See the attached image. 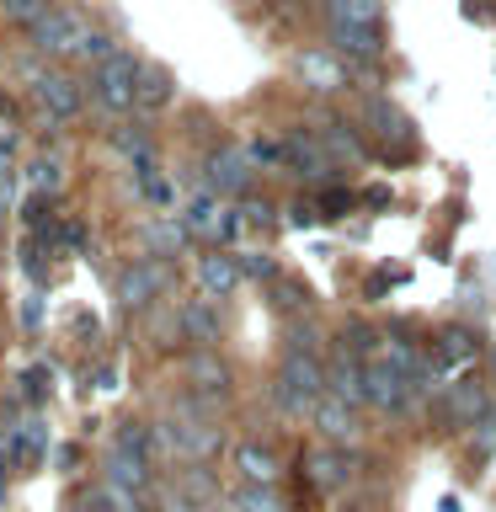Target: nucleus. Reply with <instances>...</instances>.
Masks as SVG:
<instances>
[{
	"label": "nucleus",
	"mask_w": 496,
	"mask_h": 512,
	"mask_svg": "<svg viewBox=\"0 0 496 512\" xmlns=\"http://www.w3.org/2000/svg\"><path fill=\"white\" fill-rule=\"evenodd\" d=\"M166 427H171V459H182V464H203L208 454L224 448V432L208 422V416H198L192 400H182V411H176Z\"/></svg>",
	"instance_id": "obj_1"
},
{
	"label": "nucleus",
	"mask_w": 496,
	"mask_h": 512,
	"mask_svg": "<svg viewBox=\"0 0 496 512\" xmlns=\"http://www.w3.org/2000/svg\"><path fill=\"white\" fill-rule=\"evenodd\" d=\"M304 475H310L315 491H342L358 475V454L342 443H310L304 448Z\"/></svg>",
	"instance_id": "obj_2"
},
{
	"label": "nucleus",
	"mask_w": 496,
	"mask_h": 512,
	"mask_svg": "<svg viewBox=\"0 0 496 512\" xmlns=\"http://www.w3.org/2000/svg\"><path fill=\"white\" fill-rule=\"evenodd\" d=\"M27 38L38 54H80V43H86V22H80L75 6H48V16L38 27H27Z\"/></svg>",
	"instance_id": "obj_3"
},
{
	"label": "nucleus",
	"mask_w": 496,
	"mask_h": 512,
	"mask_svg": "<svg viewBox=\"0 0 496 512\" xmlns=\"http://www.w3.org/2000/svg\"><path fill=\"white\" fill-rule=\"evenodd\" d=\"M134 86H139V59L134 54H112L96 64V102H102V112H123L134 107Z\"/></svg>",
	"instance_id": "obj_4"
},
{
	"label": "nucleus",
	"mask_w": 496,
	"mask_h": 512,
	"mask_svg": "<svg viewBox=\"0 0 496 512\" xmlns=\"http://www.w3.org/2000/svg\"><path fill=\"white\" fill-rule=\"evenodd\" d=\"M171 288V267L166 262H134V267H123L118 272V299H123V310H150V304H160L155 294H166Z\"/></svg>",
	"instance_id": "obj_5"
},
{
	"label": "nucleus",
	"mask_w": 496,
	"mask_h": 512,
	"mask_svg": "<svg viewBox=\"0 0 496 512\" xmlns=\"http://www.w3.org/2000/svg\"><path fill=\"white\" fill-rule=\"evenodd\" d=\"M251 150H240V144H219L214 155H208V182L219 192H230V198H251Z\"/></svg>",
	"instance_id": "obj_6"
},
{
	"label": "nucleus",
	"mask_w": 496,
	"mask_h": 512,
	"mask_svg": "<svg viewBox=\"0 0 496 512\" xmlns=\"http://www.w3.org/2000/svg\"><path fill=\"white\" fill-rule=\"evenodd\" d=\"M486 411H491V395H486V384H480V379L448 384V390H443V406H438V416H443L448 427H475Z\"/></svg>",
	"instance_id": "obj_7"
},
{
	"label": "nucleus",
	"mask_w": 496,
	"mask_h": 512,
	"mask_svg": "<svg viewBox=\"0 0 496 512\" xmlns=\"http://www.w3.org/2000/svg\"><path fill=\"white\" fill-rule=\"evenodd\" d=\"M182 374H187V384L198 395H214V400L230 395V363H224L214 347H192L182 358Z\"/></svg>",
	"instance_id": "obj_8"
},
{
	"label": "nucleus",
	"mask_w": 496,
	"mask_h": 512,
	"mask_svg": "<svg viewBox=\"0 0 496 512\" xmlns=\"http://www.w3.org/2000/svg\"><path fill=\"white\" fill-rule=\"evenodd\" d=\"M283 160H294V171H299V176H315V182H326V176L336 171V160H331L326 144H320L315 128L288 134V139H283Z\"/></svg>",
	"instance_id": "obj_9"
},
{
	"label": "nucleus",
	"mask_w": 496,
	"mask_h": 512,
	"mask_svg": "<svg viewBox=\"0 0 496 512\" xmlns=\"http://www.w3.org/2000/svg\"><path fill=\"white\" fill-rule=\"evenodd\" d=\"M310 416H315V427H320V443H342V448H347L352 438H358V422H352V406H347L342 395L326 390V395L315 400Z\"/></svg>",
	"instance_id": "obj_10"
},
{
	"label": "nucleus",
	"mask_w": 496,
	"mask_h": 512,
	"mask_svg": "<svg viewBox=\"0 0 496 512\" xmlns=\"http://www.w3.org/2000/svg\"><path fill=\"white\" fill-rule=\"evenodd\" d=\"M326 390H331V395H342L347 406H368L363 363H358V358H347L342 347H336V352H331V363H326Z\"/></svg>",
	"instance_id": "obj_11"
},
{
	"label": "nucleus",
	"mask_w": 496,
	"mask_h": 512,
	"mask_svg": "<svg viewBox=\"0 0 496 512\" xmlns=\"http://www.w3.org/2000/svg\"><path fill=\"white\" fill-rule=\"evenodd\" d=\"M32 91H38V102L48 107V118H64V123H70L75 112H80V86H75L70 75H59V70H43V80H38Z\"/></svg>",
	"instance_id": "obj_12"
},
{
	"label": "nucleus",
	"mask_w": 496,
	"mask_h": 512,
	"mask_svg": "<svg viewBox=\"0 0 496 512\" xmlns=\"http://www.w3.org/2000/svg\"><path fill=\"white\" fill-rule=\"evenodd\" d=\"M176 486H182V496L192 502V512H214L224 502V491H219V480L208 464H182V470H176Z\"/></svg>",
	"instance_id": "obj_13"
},
{
	"label": "nucleus",
	"mask_w": 496,
	"mask_h": 512,
	"mask_svg": "<svg viewBox=\"0 0 496 512\" xmlns=\"http://www.w3.org/2000/svg\"><path fill=\"white\" fill-rule=\"evenodd\" d=\"M235 470H240V480H251V486H278V454L272 448H262V443H235Z\"/></svg>",
	"instance_id": "obj_14"
},
{
	"label": "nucleus",
	"mask_w": 496,
	"mask_h": 512,
	"mask_svg": "<svg viewBox=\"0 0 496 512\" xmlns=\"http://www.w3.org/2000/svg\"><path fill=\"white\" fill-rule=\"evenodd\" d=\"M363 384H368V406H379V411H400V400H406V379L395 368H384L379 358L363 363Z\"/></svg>",
	"instance_id": "obj_15"
},
{
	"label": "nucleus",
	"mask_w": 496,
	"mask_h": 512,
	"mask_svg": "<svg viewBox=\"0 0 496 512\" xmlns=\"http://www.w3.org/2000/svg\"><path fill=\"white\" fill-rule=\"evenodd\" d=\"M331 48L336 54H347V59H363V64H374L384 54V43H379V27H342V22H331Z\"/></svg>",
	"instance_id": "obj_16"
},
{
	"label": "nucleus",
	"mask_w": 496,
	"mask_h": 512,
	"mask_svg": "<svg viewBox=\"0 0 496 512\" xmlns=\"http://www.w3.org/2000/svg\"><path fill=\"white\" fill-rule=\"evenodd\" d=\"M299 75H304V86H310V91L347 86V70H342V59H336L331 48H310V54L299 59Z\"/></svg>",
	"instance_id": "obj_17"
},
{
	"label": "nucleus",
	"mask_w": 496,
	"mask_h": 512,
	"mask_svg": "<svg viewBox=\"0 0 496 512\" xmlns=\"http://www.w3.org/2000/svg\"><path fill=\"white\" fill-rule=\"evenodd\" d=\"M144 336H150V347H160V352H176V347L187 342V331H182V310L150 304V310H144Z\"/></svg>",
	"instance_id": "obj_18"
},
{
	"label": "nucleus",
	"mask_w": 496,
	"mask_h": 512,
	"mask_svg": "<svg viewBox=\"0 0 496 512\" xmlns=\"http://www.w3.org/2000/svg\"><path fill=\"white\" fill-rule=\"evenodd\" d=\"M283 379L299 384L304 395H326V363L315 352H283Z\"/></svg>",
	"instance_id": "obj_19"
},
{
	"label": "nucleus",
	"mask_w": 496,
	"mask_h": 512,
	"mask_svg": "<svg viewBox=\"0 0 496 512\" xmlns=\"http://www.w3.org/2000/svg\"><path fill=\"white\" fill-rule=\"evenodd\" d=\"M182 331H187V342H198V347H214L224 336V326H219V315H214V304H208V299L182 304Z\"/></svg>",
	"instance_id": "obj_20"
},
{
	"label": "nucleus",
	"mask_w": 496,
	"mask_h": 512,
	"mask_svg": "<svg viewBox=\"0 0 496 512\" xmlns=\"http://www.w3.org/2000/svg\"><path fill=\"white\" fill-rule=\"evenodd\" d=\"M363 123L374 128L379 139H406V134H411L406 112H400V107H390L384 96H363Z\"/></svg>",
	"instance_id": "obj_21"
},
{
	"label": "nucleus",
	"mask_w": 496,
	"mask_h": 512,
	"mask_svg": "<svg viewBox=\"0 0 496 512\" xmlns=\"http://www.w3.org/2000/svg\"><path fill=\"white\" fill-rule=\"evenodd\" d=\"M198 283H203V294H208V299L235 294V283H240L235 256H203V262H198Z\"/></svg>",
	"instance_id": "obj_22"
},
{
	"label": "nucleus",
	"mask_w": 496,
	"mask_h": 512,
	"mask_svg": "<svg viewBox=\"0 0 496 512\" xmlns=\"http://www.w3.org/2000/svg\"><path fill=\"white\" fill-rule=\"evenodd\" d=\"M315 134L331 150V160H363V139H358V128H352V123L326 118V123H315Z\"/></svg>",
	"instance_id": "obj_23"
},
{
	"label": "nucleus",
	"mask_w": 496,
	"mask_h": 512,
	"mask_svg": "<svg viewBox=\"0 0 496 512\" xmlns=\"http://www.w3.org/2000/svg\"><path fill=\"white\" fill-rule=\"evenodd\" d=\"M171 102V70H160V64H139V86H134V107L155 112Z\"/></svg>",
	"instance_id": "obj_24"
},
{
	"label": "nucleus",
	"mask_w": 496,
	"mask_h": 512,
	"mask_svg": "<svg viewBox=\"0 0 496 512\" xmlns=\"http://www.w3.org/2000/svg\"><path fill=\"white\" fill-rule=\"evenodd\" d=\"M384 16V0H326V22H342V27H379Z\"/></svg>",
	"instance_id": "obj_25"
},
{
	"label": "nucleus",
	"mask_w": 496,
	"mask_h": 512,
	"mask_svg": "<svg viewBox=\"0 0 496 512\" xmlns=\"http://www.w3.org/2000/svg\"><path fill=\"white\" fill-rule=\"evenodd\" d=\"M235 512H288V502L278 496V486H251V480H240L235 496H230Z\"/></svg>",
	"instance_id": "obj_26"
},
{
	"label": "nucleus",
	"mask_w": 496,
	"mask_h": 512,
	"mask_svg": "<svg viewBox=\"0 0 496 512\" xmlns=\"http://www.w3.org/2000/svg\"><path fill=\"white\" fill-rule=\"evenodd\" d=\"M48 448V422L43 416H32V422H22V432H16V443H11V464L22 470V464H32Z\"/></svg>",
	"instance_id": "obj_27"
},
{
	"label": "nucleus",
	"mask_w": 496,
	"mask_h": 512,
	"mask_svg": "<svg viewBox=\"0 0 496 512\" xmlns=\"http://www.w3.org/2000/svg\"><path fill=\"white\" fill-rule=\"evenodd\" d=\"M139 235H144V246L160 251V256H182V246H187V230H182V224H171V219H150Z\"/></svg>",
	"instance_id": "obj_28"
},
{
	"label": "nucleus",
	"mask_w": 496,
	"mask_h": 512,
	"mask_svg": "<svg viewBox=\"0 0 496 512\" xmlns=\"http://www.w3.org/2000/svg\"><path fill=\"white\" fill-rule=\"evenodd\" d=\"M112 454H128V459H150V464H155V448H150V427H144V422H118V432H112Z\"/></svg>",
	"instance_id": "obj_29"
},
{
	"label": "nucleus",
	"mask_w": 496,
	"mask_h": 512,
	"mask_svg": "<svg viewBox=\"0 0 496 512\" xmlns=\"http://www.w3.org/2000/svg\"><path fill=\"white\" fill-rule=\"evenodd\" d=\"M107 480L134 486V491H150V459H128V454H112L107 448Z\"/></svg>",
	"instance_id": "obj_30"
},
{
	"label": "nucleus",
	"mask_w": 496,
	"mask_h": 512,
	"mask_svg": "<svg viewBox=\"0 0 496 512\" xmlns=\"http://www.w3.org/2000/svg\"><path fill=\"white\" fill-rule=\"evenodd\" d=\"M470 358H475V336L470 331H443L438 336V374H448V368H459Z\"/></svg>",
	"instance_id": "obj_31"
},
{
	"label": "nucleus",
	"mask_w": 496,
	"mask_h": 512,
	"mask_svg": "<svg viewBox=\"0 0 496 512\" xmlns=\"http://www.w3.org/2000/svg\"><path fill=\"white\" fill-rule=\"evenodd\" d=\"M342 352L347 358H358V363H374L379 358V336L363 326V320H352V326L342 331Z\"/></svg>",
	"instance_id": "obj_32"
},
{
	"label": "nucleus",
	"mask_w": 496,
	"mask_h": 512,
	"mask_svg": "<svg viewBox=\"0 0 496 512\" xmlns=\"http://www.w3.org/2000/svg\"><path fill=\"white\" fill-rule=\"evenodd\" d=\"M219 214H224V208H219L214 198H192L182 230H187V235H214V230H219Z\"/></svg>",
	"instance_id": "obj_33"
},
{
	"label": "nucleus",
	"mask_w": 496,
	"mask_h": 512,
	"mask_svg": "<svg viewBox=\"0 0 496 512\" xmlns=\"http://www.w3.org/2000/svg\"><path fill=\"white\" fill-rule=\"evenodd\" d=\"M272 400H278V406H283L288 416H310L320 395H304V390H299V384H288V379L278 374V384H272Z\"/></svg>",
	"instance_id": "obj_34"
},
{
	"label": "nucleus",
	"mask_w": 496,
	"mask_h": 512,
	"mask_svg": "<svg viewBox=\"0 0 496 512\" xmlns=\"http://www.w3.org/2000/svg\"><path fill=\"white\" fill-rule=\"evenodd\" d=\"M59 182H64L59 160H32V166H27V187L38 192V198H54V192H59Z\"/></svg>",
	"instance_id": "obj_35"
},
{
	"label": "nucleus",
	"mask_w": 496,
	"mask_h": 512,
	"mask_svg": "<svg viewBox=\"0 0 496 512\" xmlns=\"http://www.w3.org/2000/svg\"><path fill=\"white\" fill-rule=\"evenodd\" d=\"M235 267H240V278H256V283H272V278H278V262H272L267 251H240Z\"/></svg>",
	"instance_id": "obj_36"
},
{
	"label": "nucleus",
	"mask_w": 496,
	"mask_h": 512,
	"mask_svg": "<svg viewBox=\"0 0 496 512\" xmlns=\"http://www.w3.org/2000/svg\"><path fill=\"white\" fill-rule=\"evenodd\" d=\"M0 11H6V22H16V27H38L48 16V0H0Z\"/></svg>",
	"instance_id": "obj_37"
},
{
	"label": "nucleus",
	"mask_w": 496,
	"mask_h": 512,
	"mask_svg": "<svg viewBox=\"0 0 496 512\" xmlns=\"http://www.w3.org/2000/svg\"><path fill=\"white\" fill-rule=\"evenodd\" d=\"M272 304L288 315H299V310H310V288L304 283H272Z\"/></svg>",
	"instance_id": "obj_38"
},
{
	"label": "nucleus",
	"mask_w": 496,
	"mask_h": 512,
	"mask_svg": "<svg viewBox=\"0 0 496 512\" xmlns=\"http://www.w3.org/2000/svg\"><path fill=\"white\" fill-rule=\"evenodd\" d=\"M112 150L128 155V160L139 166V160H150V139H144L139 128H118V134H112Z\"/></svg>",
	"instance_id": "obj_39"
},
{
	"label": "nucleus",
	"mask_w": 496,
	"mask_h": 512,
	"mask_svg": "<svg viewBox=\"0 0 496 512\" xmlns=\"http://www.w3.org/2000/svg\"><path fill=\"white\" fill-rule=\"evenodd\" d=\"M107 486V502H112V512H144V491H134V486H118V480H102Z\"/></svg>",
	"instance_id": "obj_40"
},
{
	"label": "nucleus",
	"mask_w": 496,
	"mask_h": 512,
	"mask_svg": "<svg viewBox=\"0 0 496 512\" xmlns=\"http://www.w3.org/2000/svg\"><path fill=\"white\" fill-rule=\"evenodd\" d=\"M80 54H86V59H96V64H102V59H112V54H118V43H112V38H107V32H86V43H80Z\"/></svg>",
	"instance_id": "obj_41"
},
{
	"label": "nucleus",
	"mask_w": 496,
	"mask_h": 512,
	"mask_svg": "<svg viewBox=\"0 0 496 512\" xmlns=\"http://www.w3.org/2000/svg\"><path fill=\"white\" fill-rule=\"evenodd\" d=\"M75 512H112V502H107V486H86L75 496Z\"/></svg>",
	"instance_id": "obj_42"
},
{
	"label": "nucleus",
	"mask_w": 496,
	"mask_h": 512,
	"mask_svg": "<svg viewBox=\"0 0 496 512\" xmlns=\"http://www.w3.org/2000/svg\"><path fill=\"white\" fill-rule=\"evenodd\" d=\"M240 214H246V224H272V219H278V208L262 203V198H240Z\"/></svg>",
	"instance_id": "obj_43"
},
{
	"label": "nucleus",
	"mask_w": 496,
	"mask_h": 512,
	"mask_svg": "<svg viewBox=\"0 0 496 512\" xmlns=\"http://www.w3.org/2000/svg\"><path fill=\"white\" fill-rule=\"evenodd\" d=\"M240 230H246V214H240V208H224V214H219V230H214V240H240Z\"/></svg>",
	"instance_id": "obj_44"
},
{
	"label": "nucleus",
	"mask_w": 496,
	"mask_h": 512,
	"mask_svg": "<svg viewBox=\"0 0 496 512\" xmlns=\"http://www.w3.org/2000/svg\"><path fill=\"white\" fill-rule=\"evenodd\" d=\"M22 395L38 406V400L48 395V368H27V374H22Z\"/></svg>",
	"instance_id": "obj_45"
},
{
	"label": "nucleus",
	"mask_w": 496,
	"mask_h": 512,
	"mask_svg": "<svg viewBox=\"0 0 496 512\" xmlns=\"http://www.w3.org/2000/svg\"><path fill=\"white\" fill-rule=\"evenodd\" d=\"M16 144H22V134H16V123H11V118H0V166H11Z\"/></svg>",
	"instance_id": "obj_46"
},
{
	"label": "nucleus",
	"mask_w": 496,
	"mask_h": 512,
	"mask_svg": "<svg viewBox=\"0 0 496 512\" xmlns=\"http://www.w3.org/2000/svg\"><path fill=\"white\" fill-rule=\"evenodd\" d=\"M22 219L32 224V230H48V198H27L22 203Z\"/></svg>",
	"instance_id": "obj_47"
},
{
	"label": "nucleus",
	"mask_w": 496,
	"mask_h": 512,
	"mask_svg": "<svg viewBox=\"0 0 496 512\" xmlns=\"http://www.w3.org/2000/svg\"><path fill=\"white\" fill-rule=\"evenodd\" d=\"M16 208V171L0 166V214H11Z\"/></svg>",
	"instance_id": "obj_48"
},
{
	"label": "nucleus",
	"mask_w": 496,
	"mask_h": 512,
	"mask_svg": "<svg viewBox=\"0 0 496 512\" xmlns=\"http://www.w3.org/2000/svg\"><path fill=\"white\" fill-rule=\"evenodd\" d=\"M16 315H22V326H27V331H38V326H43V299H38V294H27Z\"/></svg>",
	"instance_id": "obj_49"
},
{
	"label": "nucleus",
	"mask_w": 496,
	"mask_h": 512,
	"mask_svg": "<svg viewBox=\"0 0 496 512\" xmlns=\"http://www.w3.org/2000/svg\"><path fill=\"white\" fill-rule=\"evenodd\" d=\"M155 496L166 502V512H192V502L182 496V486H155Z\"/></svg>",
	"instance_id": "obj_50"
},
{
	"label": "nucleus",
	"mask_w": 496,
	"mask_h": 512,
	"mask_svg": "<svg viewBox=\"0 0 496 512\" xmlns=\"http://www.w3.org/2000/svg\"><path fill=\"white\" fill-rule=\"evenodd\" d=\"M342 208H352V192H342V187H331L326 198H320V214H326V219L342 214Z\"/></svg>",
	"instance_id": "obj_51"
},
{
	"label": "nucleus",
	"mask_w": 496,
	"mask_h": 512,
	"mask_svg": "<svg viewBox=\"0 0 496 512\" xmlns=\"http://www.w3.org/2000/svg\"><path fill=\"white\" fill-rule=\"evenodd\" d=\"M320 347V331L315 326H294V342H288V352H315Z\"/></svg>",
	"instance_id": "obj_52"
},
{
	"label": "nucleus",
	"mask_w": 496,
	"mask_h": 512,
	"mask_svg": "<svg viewBox=\"0 0 496 512\" xmlns=\"http://www.w3.org/2000/svg\"><path fill=\"white\" fill-rule=\"evenodd\" d=\"M16 262H22L27 278H43V251L38 246H22V251H16Z\"/></svg>",
	"instance_id": "obj_53"
},
{
	"label": "nucleus",
	"mask_w": 496,
	"mask_h": 512,
	"mask_svg": "<svg viewBox=\"0 0 496 512\" xmlns=\"http://www.w3.org/2000/svg\"><path fill=\"white\" fill-rule=\"evenodd\" d=\"M294 224H304V230H310V224H320V208H315V203H294Z\"/></svg>",
	"instance_id": "obj_54"
},
{
	"label": "nucleus",
	"mask_w": 496,
	"mask_h": 512,
	"mask_svg": "<svg viewBox=\"0 0 496 512\" xmlns=\"http://www.w3.org/2000/svg\"><path fill=\"white\" fill-rule=\"evenodd\" d=\"M54 459H59V470H75V464H80V448L70 443V448H59V454H54Z\"/></svg>",
	"instance_id": "obj_55"
},
{
	"label": "nucleus",
	"mask_w": 496,
	"mask_h": 512,
	"mask_svg": "<svg viewBox=\"0 0 496 512\" xmlns=\"http://www.w3.org/2000/svg\"><path fill=\"white\" fill-rule=\"evenodd\" d=\"M118 384V368H96V390H112Z\"/></svg>",
	"instance_id": "obj_56"
},
{
	"label": "nucleus",
	"mask_w": 496,
	"mask_h": 512,
	"mask_svg": "<svg viewBox=\"0 0 496 512\" xmlns=\"http://www.w3.org/2000/svg\"><path fill=\"white\" fill-rule=\"evenodd\" d=\"M491 363H496V352H491Z\"/></svg>",
	"instance_id": "obj_57"
}]
</instances>
